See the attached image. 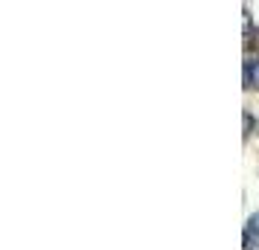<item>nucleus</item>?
<instances>
[{
    "label": "nucleus",
    "instance_id": "nucleus-2",
    "mask_svg": "<svg viewBox=\"0 0 259 250\" xmlns=\"http://www.w3.org/2000/svg\"><path fill=\"white\" fill-rule=\"evenodd\" d=\"M250 70H253V87H259V59L250 61Z\"/></svg>",
    "mask_w": 259,
    "mask_h": 250
},
{
    "label": "nucleus",
    "instance_id": "nucleus-1",
    "mask_svg": "<svg viewBox=\"0 0 259 250\" xmlns=\"http://www.w3.org/2000/svg\"><path fill=\"white\" fill-rule=\"evenodd\" d=\"M247 233H256L259 236V213L250 215V221H247Z\"/></svg>",
    "mask_w": 259,
    "mask_h": 250
},
{
    "label": "nucleus",
    "instance_id": "nucleus-3",
    "mask_svg": "<svg viewBox=\"0 0 259 250\" xmlns=\"http://www.w3.org/2000/svg\"><path fill=\"white\" fill-rule=\"evenodd\" d=\"M250 131H253V117L245 114V134H250Z\"/></svg>",
    "mask_w": 259,
    "mask_h": 250
}]
</instances>
